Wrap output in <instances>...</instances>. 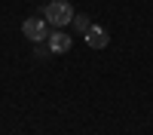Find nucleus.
I'll list each match as a JSON object with an SVG mask.
<instances>
[{"mask_svg": "<svg viewBox=\"0 0 153 135\" xmlns=\"http://www.w3.org/2000/svg\"><path fill=\"white\" fill-rule=\"evenodd\" d=\"M43 19L52 25V28H65V25L74 22V6L68 0H52V3L43 9Z\"/></svg>", "mask_w": 153, "mask_h": 135, "instance_id": "f257e3e1", "label": "nucleus"}, {"mask_svg": "<svg viewBox=\"0 0 153 135\" xmlns=\"http://www.w3.org/2000/svg\"><path fill=\"white\" fill-rule=\"evenodd\" d=\"M22 34L28 37L31 43H43V40H49V34H52V25H49L46 19L31 16V19H25V22H22Z\"/></svg>", "mask_w": 153, "mask_h": 135, "instance_id": "f03ea898", "label": "nucleus"}, {"mask_svg": "<svg viewBox=\"0 0 153 135\" xmlns=\"http://www.w3.org/2000/svg\"><path fill=\"white\" fill-rule=\"evenodd\" d=\"M46 43H49V52H52V55H61V52H68V49L74 46V37H71L68 31H58V28H55L52 34H49Z\"/></svg>", "mask_w": 153, "mask_h": 135, "instance_id": "7ed1b4c3", "label": "nucleus"}, {"mask_svg": "<svg viewBox=\"0 0 153 135\" xmlns=\"http://www.w3.org/2000/svg\"><path fill=\"white\" fill-rule=\"evenodd\" d=\"M83 37H86V43L92 46V49H104V46L110 43V34H107L104 28H101V25H92V28H89Z\"/></svg>", "mask_w": 153, "mask_h": 135, "instance_id": "20e7f679", "label": "nucleus"}, {"mask_svg": "<svg viewBox=\"0 0 153 135\" xmlns=\"http://www.w3.org/2000/svg\"><path fill=\"white\" fill-rule=\"evenodd\" d=\"M74 31H80V34H86L89 28H92V22H89V16H83V12H80V16H74Z\"/></svg>", "mask_w": 153, "mask_h": 135, "instance_id": "39448f33", "label": "nucleus"}]
</instances>
